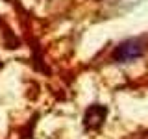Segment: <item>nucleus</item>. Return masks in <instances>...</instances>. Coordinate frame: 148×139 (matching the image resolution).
<instances>
[{"label":"nucleus","instance_id":"2","mask_svg":"<svg viewBox=\"0 0 148 139\" xmlns=\"http://www.w3.org/2000/svg\"><path fill=\"white\" fill-rule=\"evenodd\" d=\"M104 119H106V108H104V106H100V104H92L85 111L83 124H85L87 130H96V128L102 126Z\"/></svg>","mask_w":148,"mask_h":139},{"label":"nucleus","instance_id":"1","mask_svg":"<svg viewBox=\"0 0 148 139\" xmlns=\"http://www.w3.org/2000/svg\"><path fill=\"white\" fill-rule=\"evenodd\" d=\"M146 50V41L141 39V37H132V39H126L122 43L117 45L113 52V59L119 63H126V61H133V59L141 58Z\"/></svg>","mask_w":148,"mask_h":139}]
</instances>
